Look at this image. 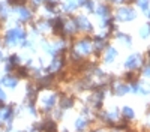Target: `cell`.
I'll return each mask as SVG.
<instances>
[{
	"label": "cell",
	"mask_w": 150,
	"mask_h": 132,
	"mask_svg": "<svg viewBox=\"0 0 150 132\" xmlns=\"http://www.w3.org/2000/svg\"><path fill=\"white\" fill-rule=\"evenodd\" d=\"M126 92H129V87H128V86H123V84H120L119 89L116 90V93H117V95H125Z\"/></svg>",
	"instance_id": "obj_9"
},
{
	"label": "cell",
	"mask_w": 150,
	"mask_h": 132,
	"mask_svg": "<svg viewBox=\"0 0 150 132\" xmlns=\"http://www.w3.org/2000/svg\"><path fill=\"white\" fill-rule=\"evenodd\" d=\"M5 98H6V95H5L2 90H0V99H5Z\"/></svg>",
	"instance_id": "obj_12"
},
{
	"label": "cell",
	"mask_w": 150,
	"mask_h": 132,
	"mask_svg": "<svg viewBox=\"0 0 150 132\" xmlns=\"http://www.w3.org/2000/svg\"><path fill=\"white\" fill-rule=\"evenodd\" d=\"M2 83H3V84H8L9 87H14L15 84H17V80H12V78H9V77H5V78L2 80Z\"/></svg>",
	"instance_id": "obj_6"
},
{
	"label": "cell",
	"mask_w": 150,
	"mask_h": 132,
	"mask_svg": "<svg viewBox=\"0 0 150 132\" xmlns=\"http://www.w3.org/2000/svg\"><path fill=\"white\" fill-rule=\"evenodd\" d=\"M149 33H150V27H149V26H147V27H144V29L141 30V36H143V38H146V36H147Z\"/></svg>",
	"instance_id": "obj_11"
},
{
	"label": "cell",
	"mask_w": 150,
	"mask_h": 132,
	"mask_svg": "<svg viewBox=\"0 0 150 132\" xmlns=\"http://www.w3.org/2000/svg\"><path fill=\"white\" fill-rule=\"evenodd\" d=\"M123 114H125V117L132 119V117H134V111H132V108H129V107H125V108H123Z\"/></svg>",
	"instance_id": "obj_8"
},
{
	"label": "cell",
	"mask_w": 150,
	"mask_h": 132,
	"mask_svg": "<svg viewBox=\"0 0 150 132\" xmlns=\"http://www.w3.org/2000/svg\"><path fill=\"white\" fill-rule=\"evenodd\" d=\"M119 18L123 20V21H129V20H134L135 18V14H134V11L129 9V8H123L119 11Z\"/></svg>",
	"instance_id": "obj_3"
},
{
	"label": "cell",
	"mask_w": 150,
	"mask_h": 132,
	"mask_svg": "<svg viewBox=\"0 0 150 132\" xmlns=\"http://www.w3.org/2000/svg\"><path fill=\"white\" fill-rule=\"evenodd\" d=\"M18 12H20V18L21 20H27L30 17V12L27 9H18Z\"/></svg>",
	"instance_id": "obj_7"
},
{
	"label": "cell",
	"mask_w": 150,
	"mask_h": 132,
	"mask_svg": "<svg viewBox=\"0 0 150 132\" xmlns=\"http://www.w3.org/2000/svg\"><path fill=\"white\" fill-rule=\"evenodd\" d=\"M116 56H117V51L114 50V48H110L108 53H107V56H105V62H107V63H111L112 60H114Z\"/></svg>",
	"instance_id": "obj_5"
},
{
	"label": "cell",
	"mask_w": 150,
	"mask_h": 132,
	"mask_svg": "<svg viewBox=\"0 0 150 132\" xmlns=\"http://www.w3.org/2000/svg\"><path fill=\"white\" fill-rule=\"evenodd\" d=\"M114 2H122V0H114Z\"/></svg>",
	"instance_id": "obj_13"
},
{
	"label": "cell",
	"mask_w": 150,
	"mask_h": 132,
	"mask_svg": "<svg viewBox=\"0 0 150 132\" xmlns=\"http://www.w3.org/2000/svg\"><path fill=\"white\" fill-rule=\"evenodd\" d=\"M24 39V33L21 29H14V30H9L6 35V41L8 44H17L18 41Z\"/></svg>",
	"instance_id": "obj_1"
},
{
	"label": "cell",
	"mask_w": 150,
	"mask_h": 132,
	"mask_svg": "<svg viewBox=\"0 0 150 132\" xmlns=\"http://www.w3.org/2000/svg\"><path fill=\"white\" fill-rule=\"evenodd\" d=\"M84 126H86V122H84V120H78V122L75 123V128H77V129H83Z\"/></svg>",
	"instance_id": "obj_10"
},
{
	"label": "cell",
	"mask_w": 150,
	"mask_h": 132,
	"mask_svg": "<svg viewBox=\"0 0 150 132\" xmlns=\"http://www.w3.org/2000/svg\"><path fill=\"white\" fill-rule=\"evenodd\" d=\"M78 48H80V51H83V53H89L90 51V42L87 39H84V41H81L78 44Z\"/></svg>",
	"instance_id": "obj_4"
},
{
	"label": "cell",
	"mask_w": 150,
	"mask_h": 132,
	"mask_svg": "<svg viewBox=\"0 0 150 132\" xmlns=\"http://www.w3.org/2000/svg\"><path fill=\"white\" fill-rule=\"evenodd\" d=\"M140 65H141V56L140 54H132L126 60V63H125V66H126L128 69H134V68L140 66Z\"/></svg>",
	"instance_id": "obj_2"
}]
</instances>
